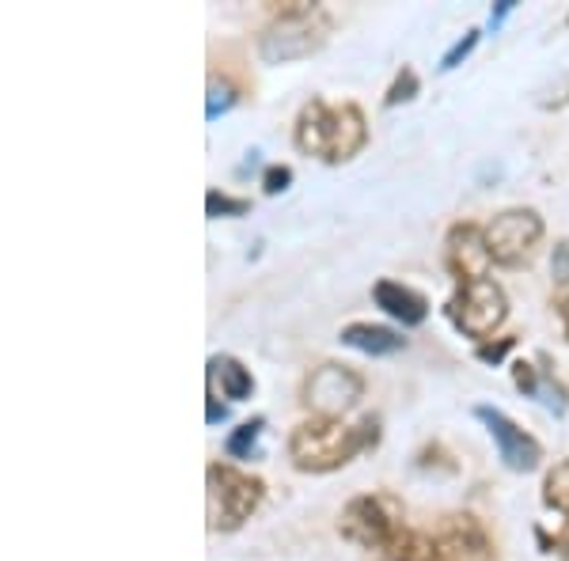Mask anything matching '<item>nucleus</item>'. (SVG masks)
I'll return each mask as SVG.
<instances>
[{"label":"nucleus","instance_id":"nucleus-23","mask_svg":"<svg viewBox=\"0 0 569 561\" xmlns=\"http://www.w3.org/2000/svg\"><path fill=\"white\" fill-rule=\"evenodd\" d=\"M550 278L558 284H569V239H562L550 254Z\"/></svg>","mask_w":569,"mask_h":561},{"label":"nucleus","instance_id":"nucleus-26","mask_svg":"<svg viewBox=\"0 0 569 561\" xmlns=\"http://www.w3.org/2000/svg\"><path fill=\"white\" fill-rule=\"evenodd\" d=\"M224 418H228V410L220 407L217 399H209V402H206V421H209V425H217V421H224Z\"/></svg>","mask_w":569,"mask_h":561},{"label":"nucleus","instance_id":"nucleus-10","mask_svg":"<svg viewBox=\"0 0 569 561\" xmlns=\"http://www.w3.org/2000/svg\"><path fill=\"white\" fill-rule=\"evenodd\" d=\"M490 247H486V232L479 224H456L445 239V266L456 281H482L490 270Z\"/></svg>","mask_w":569,"mask_h":561},{"label":"nucleus","instance_id":"nucleus-18","mask_svg":"<svg viewBox=\"0 0 569 561\" xmlns=\"http://www.w3.org/2000/svg\"><path fill=\"white\" fill-rule=\"evenodd\" d=\"M232 107H236V88L224 84V80H209V99H206V118H209V122H217V118L228 114Z\"/></svg>","mask_w":569,"mask_h":561},{"label":"nucleus","instance_id":"nucleus-11","mask_svg":"<svg viewBox=\"0 0 569 561\" xmlns=\"http://www.w3.org/2000/svg\"><path fill=\"white\" fill-rule=\"evenodd\" d=\"M437 542L440 561H493V542L475 517H452Z\"/></svg>","mask_w":569,"mask_h":561},{"label":"nucleus","instance_id":"nucleus-4","mask_svg":"<svg viewBox=\"0 0 569 561\" xmlns=\"http://www.w3.org/2000/svg\"><path fill=\"white\" fill-rule=\"evenodd\" d=\"M327 16L311 4H300V8H289L281 12L278 23H270L259 39V53L266 66H289V61H300V58H311L319 46L327 42Z\"/></svg>","mask_w":569,"mask_h":561},{"label":"nucleus","instance_id":"nucleus-6","mask_svg":"<svg viewBox=\"0 0 569 561\" xmlns=\"http://www.w3.org/2000/svg\"><path fill=\"white\" fill-rule=\"evenodd\" d=\"M448 315H452L456 330H463L475 342H486L509 319V297H505V289L493 278L467 281L448 300Z\"/></svg>","mask_w":569,"mask_h":561},{"label":"nucleus","instance_id":"nucleus-20","mask_svg":"<svg viewBox=\"0 0 569 561\" xmlns=\"http://www.w3.org/2000/svg\"><path fill=\"white\" fill-rule=\"evenodd\" d=\"M415 96H418V72L415 69H402L399 77H395V84L388 88V96H383V107L410 103Z\"/></svg>","mask_w":569,"mask_h":561},{"label":"nucleus","instance_id":"nucleus-14","mask_svg":"<svg viewBox=\"0 0 569 561\" xmlns=\"http://www.w3.org/2000/svg\"><path fill=\"white\" fill-rule=\"evenodd\" d=\"M209 380L220 383V391H224L232 402L251 399V391H254V375L247 372V368L236 361V357H228V353L209 357Z\"/></svg>","mask_w":569,"mask_h":561},{"label":"nucleus","instance_id":"nucleus-3","mask_svg":"<svg viewBox=\"0 0 569 561\" xmlns=\"http://www.w3.org/2000/svg\"><path fill=\"white\" fill-rule=\"evenodd\" d=\"M262 478L228 463H209L206 471V520L209 531H240L262 504Z\"/></svg>","mask_w":569,"mask_h":561},{"label":"nucleus","instance_id":"nucleus-25","mask_svg":"<svg viewBox=\"0 0 569 561\" xmlns=\"http://www.w3.org/2000/svg\"><path fill=\"white\" fill-rule=\"evenodd\" d=\"M509 349H512V338H501V342H482L479 345V361H490V364H498L501 361V357L505 353H509Z\"/></svg>","mask_w":569,"mask_h":561},{"label":"nucleus","instance_id":"nucleus-1","mask_svg":"<svg viewBox=\"0 0 569 561\" xmlns=\"http://www.w3.org/2000/svg\"><path fill=\"white\" fill-rule=\"evenodd\" d=\"M376 440H380L376 418H365L357 425L335 418H311L289 432V459L305 474H330L361 455L365 448H376Z\"/></svg>","mask_w":569,"mask_h":561},{"label":"nucleus","instance_id":"nucleus-24","mask_svg":"<svg viewBox=\"0 0 569 561\" xmlns=\"http://www.w3.org/2000/svg\"><path fill=\"white\" fill-rule=\"evenodd\" d=\"M512 375H517V388H520V391H528V394H539V391H543V388H539V380H536V368H531L528 361L512 364Z\"/></svg>","mask_w":569,"mask_h":561},{"label":"nucleus","instance_id":"nucleus-13","mask_svg":"<svg viewBox=\"0 0 569 561\" xmlns=\"http://www.w3.org/2000/svg\"><path fill=\"white\" fill-rule=\"evenodd\" d=\"M338 338H342V345L361 349V353H369V357H391V353H399V349H407V338L395 334L391 327H376V323H350V327H342Z\"/></svg>","mask_w":569,"mask_h":561},{"label":"nucleus","instance_id":"nucleus-27","mask_svg":"<svg viewBox=\"0 0 569 561\" xmlns=\"http://www.w3.org/2000/svg\"><path fill=\"white\" fill-rule=\"evenodd\" d=\"M512 8H517V0H501V4H498V8H493V12H490V27H501V20H505V16H509V12H512Z\"/></svg>","mask_w":569,"mask_h":561},{"label":"nucleus","instance_id":"nucleus-15","mask_svg":"<svg viewBox=\"0 0 569 561\" xmlns=\"http://www.w3.org/2000/svg\"><path fill=\"white\" fill-rule=\"evenodd\" d=\"M383 561H440V542L426 531H402L388 547Z\"/></svg>","mask_w":569,"mask_h":561},{"label":"nucleus","instance_id":"nucleus-9","mask_svg":"<svg viewBox=\"0 0 569 561\" xmlns=\"http://www.w3.org/2000/svg\"><path fill=\"white\" fill-rule=\"evenodd\" d=\"M475 418H479L482 425H486V432L493 437L501 463L509 467V471L531 474L539 463H543V444H539V440L531 437V432L520 429L512 418H505L501 410H493V407H475Z\"/></svg>","mask_w":569,"mask_h":561},{"label":"nucleus","instance_id":"nucleus-17","mask_svg":"<svg viewBox=\"0 0 569 561\" xmlns=\"http://www.w3.org/2000/svg\"><path fill=\"white\" fill-rule=\"evenodd\" d=\"M262 425L266 421L262 418H254V421H243L240 429L232 432V437H228V455L232 459H251V452H254V440L262 437Z\"/></svg>","mask_w":569,"mask_h":561},{"label":"nucleus","instance_id":"nucleus-7","mask_svg":"<svg viewBox=\"0 0 569 561\" xmlns=\"http://www.w3.org/2000/svg\"><path fill=\"white\" fill-rule=\"evenodd\" d=\"M361 394H365V380L350 364H338V361L311 368V375L305 380V407L316 418L342 421V413L353 410L361 402Z\"/></svg>","mask_w":569,"mask_h":561},{"label":"nucleus","instance_id":"nucleus-28","mask_svg":"<svg viewBox=\"0 0 569 561\" xmlns=\"http://www.w3.org/2000/svg\"><path fill=\"white\" fill-rule=\"evenodd\" d=\"M555 547H558V554H562V558L569 561V528L562 531V535H558V542H555Z\"/></svg>","mask_w":569,"mask_h":561},{"label":"nucleus","instance_id":"nucleus-8","mask_svg":"<svg viewBox=\"0 0 569 561\" xmlns=\"http://www.w3.org/2000/svg\"><path fill=\"white\" fill-rule=\"evenodd\" d=\"M543 239V217L536 209H505L486 224V247L498 266H520Z\"/></svg>","mask_w":569,"mask_h":561},{"label":"nucleus","instance_id":"nucleus-2","mask_svg":"<svg viewBox=\"0 0 569 561\" xmlns=\"http://www.w3.org/2000/svg\"><path fill=\"white\" fill-rule=\"evenodd\" d=\"M297 149L316 156L323 163H346L369 141V122H365L357 103H327V99H308L297 114Z\"/></svg>","mask_w":569,"mask_h":561},{"label":"nucleus","instance_id":"nucleus-12","mask_svg":"<svg viewBox=\"0 0 569 561\" xmlns=\"http://www.w3.org/2000/svg\"><path fill=\"white\" fill-rule=\"evenodd\" d=\"M372 300L380 311H388L391 319H399L402 327H421L429 315V300L418 289L399 281H376L372 284Z\"/></svg>","mask_w":569,"mask_h":561},{"label":"nucleus","instance_id":"nucleus-22","mask_svg":"<svg viewBox=\"0 0 569 561\" xmlns=\"http://www.w3.org/2000/svg\"><path fill=\"white\" fill-rule=\"evenodd\" d=\"M289 182H292V171L284 168V163H273V168H266V174H262L266 194H281V190H289Z\"/></svg>","mask_w":569,"mask_h":561},{"label":"nucleus","instance_id":"nucleus-21","mask_svg":"<svg viewBox=\"0 0 569 561\" xmlns=\"http://www.w3.org/2000/svg\"><path fill=\"white\" fill-rule=\"evenodd\" d=\"M475 46H479V31H467L463 39L456 42L452 50L445 53V58H440V69H445V72H448V69H456V66H460V61L467 58V53L475 50Z\"/></svg>","mask_w":569,"mask_h":561},{"label":"nucleus","instance_id":"nucleus-5","mask_svg":"<svg viewBox=\"0 0 569 561\" xmlns=\"http://www.w3.org/2000/svg\"><path fill=\"white\" fill-rule=\"evenodd\" d=\"M338 531L365 550H388L402 535V504L391 493L353 497L338 517Z\"/></svg>","mask_w":569,"mask_h":561},{"label":"nucleus","instance_id":"nucleus-16","mask_svg":"<svg viewBox=\"0 0 569 561\" xmlns=\"http://www.w3.org/2000/svg\"><path fill=\"white\" fill-rule=\"evenodd\" d=\"M543 501L547 509L562 512V517H569V459H562V463H555L543 478Z\"/></svg>","mask_w":569,"mask_h":561},{"label":"nucleus","instance_id":"nucleus-19","mask_svg":"<svg viewBox=\"0 0 569 561\" xmlns=\"http://www.w3.org/2000/svg\"><path fill=\"white\" fill-rule=\"evenodd\" d=\"M206 213L209 217H243V213H251V201H247V198H228V194H220V190H209V194H206Z\"/></svg>","mask_w":569,"mask_h":561},{"label":"nucleus","instance_id":"nucleus-29","mask_svg":"<svg viewBox=\"0 0 569 561\" xmlns=\"http://www.w3.org/2000/svg\"><path fill=\"white\" fill-rule=\"evenodd\" d=\"M562 330H566V338H569V300L562 303Z\"/></svg>","mask_w":569,"mask_h":561}]
</instances>
